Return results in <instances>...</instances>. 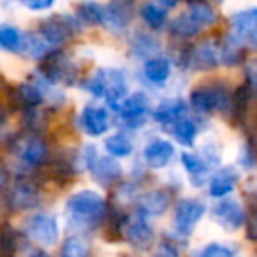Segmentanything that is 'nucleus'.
Segmentation results:
<instances>
[{"instance_id":"f257e3e1","label":"nucleus","mask_w":257,"mask_h":257,"mask_svg":"<svg viewBox=\"0 0 257 257\" xmlns=\"http://www.w3.org/2000/svg\"><path fill=\"white\" fill-rule=\"evenodd\" d=\"M65 213L72 225L79 229H93L106 218L107 203L95 190H79L67 199Z\"/></svg>"},{"instance_id":"f03ea898","label":"nucleus","mask_w":257,"mask_h":257,"mask_svg":"<svg viewBox=\"0 0 257 257\" xmlns=\"http://www.w3.org/2000/svg\"><path fill=\"white\" fill-rule=\"evenodd\" d=\"M190 106L197 113H213V111H229L231 93L222 83H213L211 86L199 85L190 93Z\"/></svg>"},{"instance_id":"7ed1b4c3","label":"nucleus","mask_w":257,"mask_h":257,"mask_svg":"<svg viewBox=\"0 0 257 257\" xmlns=\"http://www.w3.org/2000/svg\"><path fill=\"white\" fill-rule=\"evenodd\" d=\"M121 236L134 250H140V252H148L155 243V231L147 220V215H143L141 211L125 217L121 225Z\"/></svg>"},{"instance_id":"20e7f679","label":"nucleus","mask_w":257,"mask_h":257,"mask_svg":"<svg viewBox=\"0 0 257 257\" xmlns=\"http://www.w3.org/2000/svg\"><path fill=\"white\" fill-rule=\"evenodd\" d=\"M23 232L39 245L53 246L58 241V222L50 213L30 215L23 222Z\"/></svg>"},{"instance_id":"39448f33","label":"nucleus","mask_w":257,"mask_h":257,"mask_svg":"<svg viewBox=\"0 0 257 257\" xmlns=\"http://www.w3.org/2000/svg\"><path fill=\"white\" fill-rule=\"evenodd\" d=\"M43 60L44 62L41 65V74L46 81L65 83V85H71L74 81V67L67 60L64 51H50Z\"/></svg>"},{"instance_id":"423d86ee","label":"nucleus","mask_w":257,"mask_h":257,"mask_svg":"<svg viewBox=\"0 0 257 257\" xmlns=\"http://www.w3.org/2000/svg\"><path fill=\"white\" fill-rule=\"evenodd\" d=\"M204 211H206V206L194 197L178 201L175 208V231L180 236H189L197 225V222L203 218Z\"/></svg>"},{"instance_id":"0eeeda50","label":"nucleus","mask_w":257,"mask_h":257,"mask_svg":"<svg viewBox=\"0 0 257 257\" xmlns=\"http://www.w3.org/2000/svg\"><path fill=\"white\" fill-rule=\"evenodd\" d=\"M16 154L25 164L32 168H41L48 162L50 150H48L46 141L37 134H27L20 141H16Z\"/></svg>"},{"instance_id":"6e6552de","label":"nucleus","mask_w":257,"mask_h":257,"mask_svg":"<svg viewBox=\"0 0 257 257\" xmlns=\"http://www.w3.org/2000/svg\"><path fill=\"white\" fill-rule=\"evenodd\" d=\"M39 34L48 44L51 46H62L65 44L74 34V22L67 16H51L43 20L39 25Z\"/></svg>"},{"instance_id":"1a4fd4ad","label":"nucleus","mask_w":257,"mask_h":257,"mask_svg":"<svg viewBox=\"0 0 257 257\" xmlns=\"http://www.w3.org/2000/svg\"><path fill=\"white\" fill-rule=\"evenodd\" d=\"M213 220L225 231H238L245 225L246 213L243 206L234 199H224L217 203L211 210Z\"/></svg>"},{"instance_id":"9d476101","label":"nucleus","mask_w":257,"mask_h":257,"mask_svg":"<svg viewBox=\"0 0 257 257\" xmlns=\"http://www.w3.org/2000/svg\"><path fill=\"white\" fill-rule=\"evenodd\" d=\"M136 0H109V4L104 8L102 23L111 30H125L134 18Z\"/></svg>"},{"instance_id":"9b49d317","label":"nucleus","mask_w":257,"mask_h":257,"mask_svg":"<svg viewBox=\"0 0 257 257\" xmlns=\"http://www.w3.org/2000/svg\"><path fill=\"white\" fill-rule=\"evenodd\" d=\"M232 36L234 41L241 46L255 48L257 43V11L255 9H246L238 13L232 18Z\"/></svg>"},{"instance_id":"f8f14e48","label":"nucleus","mask_w":257,"mask_h":257,"mask_svg":"<svg viewBox=\"0 0 257 257\" xmlns=\"http://www.w3.org/2000/svg\"><path fill=\"white\" fill-rule=\"evenodd\" d=\"M41 201V192L39 187L36 183L29 182V180H20L13 190L9 192V206L15 211H27L32 210L39 204Z\"/></svg>"},{"instance_id":"ddd939ff","label":"nucleus","mask_w":257,"mask_h":257,"mask_svg":"<svg viewBox=\"0 0 257 257\" xmlns=\"http://www.w3.org/2000/svg\"><path fill=\"white\" fill-rule=\"evenodd\" d=\"M183 67H192L197 71H211L218 65V55L217 50L210 43H203L192 46L183 53L182 57Z\"/></svg>"},{"instance_id":"4468645a","label":"nucleus","mask_w":257,"mask_h":257,"mask_svg":"<svg viewBox=\"0 0 257 257\" xmlns=\"http://www.w3.org/2000/svg\"><path fill=\"white\" fill-rule=\"evenodd\" d=\"M93 180L102 187H113L121 178V166L113 157H97L90 168Z\"/></svg>"},{"instance_id":"2eb2a0df","label":"nucleus","mask_w":257,"mask_h":257,"mask_svg":"<svg viewBox=\"0 0 257 257\" xmlns=\"http://www.w3.org/2000/svg\"><path fill=\"white\" fill-rule=\"evenodd\" d=\"M11 102L20 109H36L44 100L43 90L37 83H23L11 90Z\"/></svg>"},{"instance_id":"dca6fc26","label":"nucleus","mask_w":257,"mask_h":257,"mask_svg":"<svg viewBox=\"0 0 257 257\" xmlns=\"http://www.w3.org/2000/svg\"><path fill=\"white\" fill-rule=\"evenodd\" d=\"M81 127L90 136H102L109 128V114L102 107L86 106L81 113Z\"/></svg>"},{"instance_id":"f3484780","label":"nucleus","mask_w":257,"mask_h":257,"mask_svg":"<svg viewBox=\"0 0 257 257\" xmlns=\"http://www.w3.org/2000/svg\"><path fill=\"white\" fill-rule=\"evenodd\" d=\"M143 157L145 162L148 164V168L162 169L175 157V147H173V143H169L166 140H155L145 148Z\"/></svg>"},{"instance_id":"a211bd4d","label":"nucleus","mask_w":257,"mask_h":257,"mask_svg":"<svg viewBox=\"0 0 257 257\" xmlns=\"http://www.w3.org/2000/svg\"><path fill=\"white\" fill-rule=\"evenodd\" d=\"M171 206V194L164 189H155L148 190L141 196L140 199V210L143 215H155V217H161Z\"/></svg>"},{"instance_id":"6ab92c4d","label":"nucleus","mask_w":257,"mask_h":257,"mask_svg":"<svg viewBox=\"0 0 257 257\" xmlns=\"http://www.w3.org/2000/svg\"><path fill=\"white\" fill-rule=\"evenodd\" d=\"M104 76V97L107 102L111 104L114 111H116L118 104L125 99V92H127V83H125V76L121 71H102Z\"/></svg>"},{"instance_id":"aec40b11","label":"nucleus","mask_w":257,"mask_h":257,"mask_svg":"<svg viewBox=\"0 0 257 257\" xmlns=\"http://www.w3.org/2000/svg\"><path fill=\"white\" fill-rule=\"evenodd\" d=\"M148 97L145 95L143 92H136L131 97L123 99L120 104H118L116 111L120 113V116L127 121H134V120H141L145 114L148 113Z\"/></svg>"},{"instance_id":"412c9836","label":"nucleus","mask_w":257,"mask_h":257,"mask_svg":"<svg viewBox=\"0 0 257 257\" xmlns=\"http://www.w3.org/2000/svg\"><path fill=\"white\" fill-rule=\"evenodd\" d=\"M187 111H189V107L182 99H168L159 104V107L154 113V118L164 125H171L180 118L187 116Z\"/></svg>"},{"instance_id":"4be33fe9","label":"nucleus","mask_w":257,"mask_h":257,"mask_svg":"<svg viewBox=\"0 0 257 257\" xmlns=\"http://www.w3.org/2000/svg\"><path fill=\"white\" fill-rule=\"evenodd\" d=\"M238 182V175L234 169H220L210 180V194L213 197H224L231 194Z\"/></svg>"},{"instance_id":"5701e85b","label":"nucleus","mask_w":257,"mask_h":257,"mask_svg":"<svg viewBox=\"0 0 257 257\" xmlns=\"http://www.w3.org/2000/svg\"><path fill=\"white\" fill-rule=\"evenodd\" d=\"M187 4H189V13H187V15H189L201 29L215 25V22H217V13L208 4V0H187Z\"/></svg>"},{"instance_id":"b1692460","label":"nucleus","mask_w":257,"mask_h":257,"mask_svg":"<svg viewBox=\"0 0 257 257\" xmlns=\"http://www.w3.org/2000/svg\"><path fill=\"white\" fill-rule=\"evenodd\" d=\"M197 133H199L197 125L187 116L180 118L175 123H171V134L175 136V140L178 143L185 145V147H192L197 138Z\"/></svg>"},{"instance_id":"393cba45","label":"nucleus","mask_w":257,"mask_h":257,"mask_svg":"<svg viewBox=\"0 0 257 257\" xmlns=\"http://www.w3.org/2000/svg\"><path fill=\"white\" fill-rule=\"evenodd\" d=\"M171 74V64L162 57H152L145 64V76L152 83H164Z\"/></svg>"},{"instance_id":"a878e982","label":"nucleus","mask_w":257,"mask_h":257,"mask_svg":"<svg viewBox=\"0 0 257 257\" xmlns=\"http://www.w3.org/2000/svg\"><path fill=\"white\" fill-rule=\"evenodd\" d=\"M201 27L190 18L187 13L180 15L175 22L171 23V34L178 39H190V37H196L201 32Z\"/></svg>"},{"instance_id":"bb28decb","label":"nucleus","mask_w":257,"mask_h":257,"mask_svg":"<svg viewBox=\"0 0 257 257\" xmlns=\"http://www.w3.org/2000/svg\"><path fill=\"white\" fill-rule=\"evenodd\" d=\"M20 243L18 232L11 224H0V257H13Z\"/></svg>"},{"instance_id":"cd10ccee","label":"nucleus","mask_w":257,"mask_h":257,"mask_svg":"<svg viewBox=\"0 0 257 257\" xmlns=\"http://www.w3.org/2000/svg\"><path fill=\"white\" fill-rule=\"evenodd\" d=\"M243 57H245V46H241V44L236 43V41L232 39V41H227V43L220 48L218 60L224 62V64L229 65V67H234V65L241 64Z\"/></svg>"},{"instance_id":"c85d7f7f","label":"nucleus","mask_w":257,"mask_h":257,"mask_svg":"<svg viewBox=\"0 0 257 257\" xmlns=\"http://www.w3.org/2000/svg\"><path fill=\"white\" fill-rule=\"evenodd\" d=\"M133 141L125 134H113L106 140V150L111 157H127L133 154Z\"/></svg>"},{"instance_id":"c756f323","label":"nucleus","mask_w":257,"mask_h":257,"mask_svg":"<svg viewBox=\"0 0 257 257\" xmlns=\"http://www.w3.org/2000/svg\"><path fill=\"white\" fill-rule=\"evenodd\" d=\"M60 257H90V245L79 236H71L62 245Z\"/></svg>"},{"instance_id":"7c9ffc66","label":"nucleus","mask_w":257,"mask_h":257,"mask_svg":"<svg viewBox=\"0 0 257 257\" xmlns=\"http://www.w3.org/2000/svg\"><path fill=\"white\" fill-rule=\"evenodd\" d=\"M78 18L88 25H102L104 8L97 2H83L78 6Z\"/></svg>"},{"instance_id":"2f4dec72","label":"nucleus","mask_w":257,"mask_h":257,"mask_svg":"<svg viewBox=\"0 0 257 257\" xmlns=\"http://www.w3.org/2000/svg\"><path fill=\"white\" fill-rule=\"evenodd\" d=\"M182 164L185 166V169L189 171L190 178H192L194 182H203V178L208 175L206 162L194 154H183L182 155Z\"/></svg>"},{"instance_id":"473e14b6","label":"nucleus","mask_w":257,"mask_h":257,"mask_svg":"<svg viewBox=\"0 0 257 257\" xmlns=\"http://www.w3.org/2000/svg\"><path fill=\"white\" fill-rule=\"evenodd\" d=\"M159 43L148 34H138L133 39V53L138 57H152L159 51Z\"/></svg>"},{"instance_id":"72a5a7b5","label":"nucleus","mask_w":257,"mask_h":257,"mask_svg":"<svg viewBox=\"0 0 257 257\" xmlns=\"http://www.w3.org/2000/svg\"><path fill=\"white\" fill-rule=\"evenodd\" d=\"M141 16H143L145 23H147L150 29L154 30H159L164 27L166 20H168V16H166V11L162 8H159L157 4H147L143 6V9H141Z\"/></svg>"},{"instance_id":"f704fd0d","label":"nucleus","mask_w":257,"mask_h":257,"mask_svg":"<svg viewBox=\"0 0 257 257\" xmlns=\"http://www.w3.org/2000/svg\"><path fill=\"white\" fill-rule=\"evenodd\" d=\"M22 34L18 32V29L11 25H2L0 27V48L9 51H18L22 50Z\"/></svg>"},{"instance_id":"c9c22d12","label":"nucleus","mask_w":257,"mask_h":257,"mask_svg":"<svg viewBox=\"0 0 257 257\" xmlns=\"http://www.w3.org/2000/svg\"><path fill=\"white\" fill-rule=\"evenodd\" d=\"M199 257H234V250L222 243H210L201 250Z\"/></svg>"},{"instance_id":"e433bc0d","label":"nucleus","mask_w":257,"mask_h":257,"mask_svg":"<svg viewBox=\"0 0 257 257\" xmlns=\"http://www.w3.org/2000/svg\"><path fill=\"white\" fill-rule=\"evenodd\" d=\"M13 257H50V255L43 248H37V246L30 245V243H18Z\"/></svg>"},{"instance_id":"4c0bfd02","label":"nucleus","mask_w":257,"mask_h":257,"mask_svg":"<svg viewBox=\"0 0 257 257\" xmlns=\"http://www.w3.org/2000/svg\"><path fill=\"white\" fill-rule=\"evenodd\" d=\"M20 2L30 11H44L55 4V0H20Z\"/></svg>"},{"instance_id":"58836bf2","label":"nucleus","mask_w":257,"mask_h":257,"mask_svg":"<svg viewBox=\"0 0 257 257\" xmlns=\"http://www.w3.org/2000/svg\"><path fill=\"white\" fill-rule=\"evenodd\" d=\"M239 164L245 166V168H253V148L252 145H246L241 152V157H239Z\"/></svg>"},{"instance_id":"ea45409f","label":"nucleus","mask_w":257,"mask_h":257,"mask_svg":"<svg viewBox=\"0 0 257 257\" xmlns=\"http://www.w3.org/2000/svg\"><path fill=\"white\" fill-rule=\"evenodd\" d=\"M155 257H180L178 255V250L175 248L173 245H168V243H162L161 250Z\"/></svg>"},{"instance_id":"a19ab883","label":"nucleus","mask_w":257,"mask_h":257,"mask_svg":"<svg viewBox=\"0 0 257 257\" xmlns=\"http://www.w3.org/2000/svg\"><path fill=\"white\" fill-rule=\"evenodd\" d=\"M9 180H11L9 171L6 168H0V190H4L9 185Z\"/></svg>"},{"instance_id":"79ce46f5","label":"nucleus","mask_w":257,"mask_h":257,"mask_svg":"<svg viewBox=\"0 0 257 257\" xmlns=\"http://www.w3.org/2000/svg\"><path fill=\"white\" fill-rule=\"evenodd\" d=\"M155 2L162 9H175L180 4V0H155Z\"/></svg>"},{"instance_id":"37998d69","label":"nucleus","mask_w":257,"mask_h":257,"mask_svg":"<svg viewBox=\"0 0 257 257\" xmlns=\"http://www.w3.org/2000/svg\"><path fill=\"white\" fill-rule=\"evenodd\" d=\"M6 118H8V114H6L4 106H2V104H0V125L4 123V121H6Z\"/></svg>"}]
</instances>
